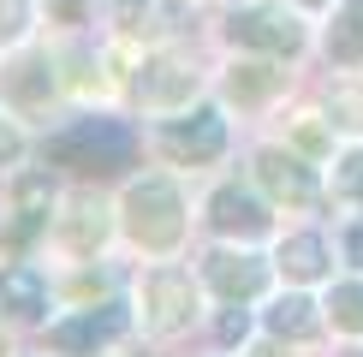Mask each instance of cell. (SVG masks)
I'll use <instances>...</instances> for the list:
<instances>
[{
  "mask_svg": "<svg viewBox=\"0 0 363 357\" xmlns=\"http://www.w3.org/2000/svg\"><path fill=\"white\" fill-rule=\"evenodd\" d=\"M24 119H12L6 108H0V167H18V161H24Z\"/></svg>",
  "mask_w": 363,
  "mask_h": 357,
  "instance_id": "cell-20",
  "label": "cell"
},
{
  "mask_svg": "<svg viewBox=\"0 0 363 357\" xmlns=\"http://www.w3.org/2000/svg\"><path fill=\"white\" fill-rule=\"evenodd\" d=\"M220 339H245V316H226L220 322Z\"/></svg>",
  "mask_w": 363,
  "mask_h": 357,
  "instance_id": "cell-23",
  "label": "cell"
},
{
  "mask_svg": "<svg viewBox=\"0 0 363 357\" xmlns=\"http://www.w3.org/2000/svg\"><path fill=\"white\" fill-rule=\"evenodd\" d=\"M48 238H54V250H60V256H72V262H89L101 244H108V208H101L96 197H72V203L54 215Z\"/></svg>",
  "mask_w": 363,
  "mask_h": 357,
  "instance_id": "cell-7",
  "label": "cell"
},
{
  "mask_svg": "<svg viewBox=\"0 0 363 357\" xmlns=\"http://www.w3.org/2000/svg\"><path fill=\"white\" fill-rule=\"evenodd\" d=\"M280 84H286V72H274V66H233L226 96H238V101H268Z\"/></svg>",
  "mask_w": 363,
  "mask_h": 357,
  "instance_id": "cell-17",
  "label": "cell"
},
{
  "mask_svg": "<svg viewBox=\"0 0 363 357\" xmlns=\"http://www.w3.org/2000/svg\"><path fill=\"white\" fill-rule=\"evenodd\" d=\"M0 357H12V334H6V327H0Z\"/></svg>",
  "mask_w": 363,
  "mask_h": 357,
  "instance_id": "cell-24",
  "label": "cell"
},
{
  "mask_svg": "<svg viewBox=\"0 0 363 357\" xmlns=\"http://www.w3.org/2000/svg\"><path fill=\"white\" fill-rule=\"evenodd\" d=\"M328 316L345 334H363V286H334L328 292Z\"/></svg>",
  "mask_w": 363,
  "mask_h": 357,
  "instance_id": "cell-19",
  "label": "cell"
},
{
  "mask_svg": "<svg viewBox=\"0 0 363 357\" xmlns=\"http://www.w3.org/2000/svg\"><path fill=\"white\" fill-rule=\"evenodd\" d=\"M280 268H286L292 280H322V268H328V256H322V238H310V232L286 238V244H280Z\"/></svg>",
  "mask_w": 363,
  "mask_h": 357,
  "instance_id": "cell-16",
  "label": "cell"
},
{
  "mask_svg": "<svg viewBox=\"0 0 363 357\" xmlns=\"http://www.w3.org/2000/svg\"><path fill=\"white\" fill-rule=\"evenodd\" d=\"M226 36L238 42V48H262V54H298L304 48V30H298L286 12H268V6H250V12H233V24H226Z\"/></svg>",
  "mask_w": 363,
  "mask_h": 357,
  "instance_id": "cell-9",
  "label": "cell"
},
{
  "mask_svg": "<svg viewBox=\"0 0 363 357\" xmlns=\"http://www.w3.org/2000/svg\"><path fill=\"white\" fill-rule=\"evenodd\" d=\"M203 280L220 298H233V304H238V298H256V292L268 286V268L256 262L250 250H215V256L203 262Z\"/></svg>",
  "mask_w": 363,
  "mask_h": 357,
  "instance_id": "cell-13",
  "label": "cell"
},
{
  "mask_svg": "<svg viewBox=\"0 0 363 357\" xmlns=\"http://www.w3.org/2000/svg\"><path fill=\"white\" fill-rule=\"evenodd\" d=\"M0 310H6L12 322H42L48 316V274L30 268L24 256L0 262Z\"/></svg>",
  "mask_w": 363,
  "mask_h": 357,
  "instance_id": "cell-10",
  "label": "cell"
},
{
  "mask_svg": "<svg viewBox=\"0 0 363 357\" xmlns=\"http://www.w3.org/2000/svg\"><path fill=\"white\" fill-rule=\"evenodd\" d=\"M131 155H138V131L113 113H78L42 143V161H54L66 173H113V167H131Z\"/></svg>",
  "mask_w": 363,
  "mask_h": 357,
  "instance_id": "cell-1",
  "label": "cell"
},
{
  "mask_svg": "<svg viewBox=\"0 0 363 357\" xmlns=\"http://www.w3.org/2000/svg\"><path fill=\"white\" fill-rule=\"evenodd\" d=\"M328 54L340 60V66H357L363 60V0H345L334 30H328Z\"/></svg>",
  "mask_w": 363,
  "mask_h": 357,
  "instance_id": "cell-14",
  "label": "cell"
},
{
  "mask_svg": "<svg viewBox=\"0 0 363 357\" xmlns=\"http://www.w3.org/2000/svg\"><path fill=\"white\" fill-rule=\"evenodd\" d=\"M119 227H125V238L138 250H149V256L179 250V238H185V197H179V185L161 178V173L131 178L125 203H119Z\"/></svg>",
  "mask_w": 363,
  "mask_h": 357,
  "instance_id": "cell-2",
  "label": "cell"
},
{
  "mask_svg": "<svg viewBox=\"0 0 363 357\" xmlns=\"http://www.w3.org/2000/svg\"><path fill=\"white\" fill-rule=\"evenodd\" d=\"M125 304H113V298H101V304H84V310H72V316H60L48 322V351L60 357H101V351H113L119 339H125Z\"/></svg>",
  "mask_w": 363,
  "mask_h": 357,
  "instance_id": "cell-4",
  "label": "cell"
},
{
  "mask_svg": "<svg viewBox=\"0 0 363 357\" xmlns=\"http://www.w3.org/2000/svg\"><path fill=\"white\" fill-rule=\"evenodd\" d=\"M54 72L60 66L42 48H12L6 60H0V108H6L12 119H42L54 108V96H60Z\"/></svg>",
  "mask_w": 363,
  "mask_h": 357,
  "instance_id": "cell-3",
  "label": "cell"
},
{
  "mask_svg": "<svg viewBox=\"0 0 363 357\" xmlns=\"http://www.w3.org/2000/svg\"><path fill=\"white\" fill-rule=\"evenodd\" d=\"M36 30V0H0V54L24 48Z\"/></svg>",
  "mask_w": 363,
  "mask_h": 357,
  "instance_id": "cell-18",
  "label": "cell"
},
{
  "mask_svg": "<svg viewBox=\"0 0 363 357\" xmlns=\"http://www.w3.org/2000/svg\"><path fill=\"white\" fill-rule=\"evenodd\" d=\"M191 316H196V286H191V274H179V268H149L143 286H138V322H143V334L167 339V334H179Z\"/></svg>",
  "mask_w": 363,
  "mask_h": 357,
  "instance_id": "cell-5",
  "label": "cell"
},
{
  "mask_svg": "<svg viewBox=\"0 0 363 357\" xmlns=\"http://www.w3.org/2000/svg\"><path fill=\"white\" fill-rule=\"evenodd\" d=\"M315 327H322V316H315L310 298H280L268 310V334H280V339H310Z\"/></svg>",
  "mask_w": 363,
  "mask_h": 357,
  "instance_id": "cell-15",
  "label": "cell"
},
{
  "mask_svg": "<svg viewBox=\"0 0 363 357\" xmlns=\"http://www.w3.org/2000/svg\"><path fill=\"white\" fill-rule=\"evenodd\" d=\"M256 178L268 185V197H274V203H292V208L315 203L310 167H304L298 155H286V149H262V155H256Z\"/></svg>",
  "mask_w": 363,
  "mask_h": 357,
  "instance_id": "cell-12",
  "label": "cell"
},
{
  "mask_svg": "<svg viewBox=\"0 0 363 357\" xmlns=\"http://www.w3.org/2000/svg\"><path fill=\"white\" fill-rule=\"evenodd\" d=\"M161 149H167L173 161H185V167H203V161H215L226 149V119L215 108H196V113H179L161 125Z\"/></svg>",
  "mask_w": 363,
  "mask_h": 357,
  "instance_id": "cell-6",
  "label": "cell"
},
{
  "mask_svg": "<svg viewBox=\"0 0 363 357\" xmlns=\"http://www.w3.org/2000/svg\"><path fill=\"white\" fill-rule=\"evenodd\" d=\"M131 96H138V108H149V113H179V108H191V96H196V72L185 60H167V54L143 60Z\"/></svg>",
  "mask_w": 363,
  "mask_h": 357,
  "instance_id": "cell-8",
  "label": "cell"
},
{
  "mask_svg": "<svg viewBox=\"0 0 363 357\" xmlns=\"http://www.w3.org/2000/svg\"><path fill=\"white\" fill-rule=\"evenodd\" d=\"M340 191H352V197H363V149H352V155L340 161Z\"/></svg>",
  "mask_w": 363,
  "mask_h": 357,
  "instance_id": "cell-21",
  "label": "cell"
},
{
  "mask_svg": "<svg viewBox=\"0 0 363 357\" xmlns=\"http://www.w3.org/2000/svg\"><path fill=\"white\" fill-rule=\"evenodd\" d=\"M345 256H352V262L363 268V220H357V227H352V232H345Z\"/></svg>",
  "mask_w": 363,
  "mask_h": 357,
  "instance_id": "cell-22",
  "label": "cell"
},
{
  "mask_svg": "<svg viewBox=\"0 0 363 357\" xmlns=\"http://www.w3.org/2000/svg\"><path fill=\"white\" fill-rule=\"evenodd\" d=\"M208 227L226 232V238H238V244H250V238H262V232H268V208L256 203L250 191L220 185L215 197H208Z\"/></svg>",
  "mask_w": 363,
  "mask_h": 357,
  "instance_id": "cell-11",
  "label": "cell"
},
{
  "mask_svg": "<svg viewBox=\"0 0 363 357\" xmlns=\"http://www.w3.org/2000/svg\"><path fill=\"white\" fill-rule=\"evenodd\" d=\"M298 6H328V0H298Z\"/></svg>",
  "mask_w": 363,
  "mask_h": 357,
  "instance_id": "cell-25",
  "label": "cell"
}]
</instances>
